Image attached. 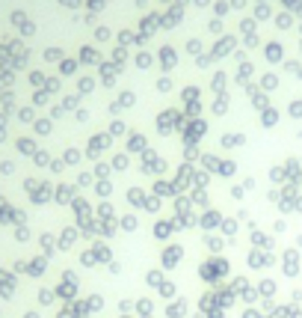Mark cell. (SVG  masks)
<instances>
[{
  "mask_svg": "<svg viewBox=\"0 0 302 318\" xmlns=\"http://www.w3.org/2000/svg\"><path fill=\"white\" fill-rule=\"evenodd\" d=\"M228 274H231V262H228L225 256H210V259H204L199 265V280L207 283L210 288L219 285V283H225Z\"/></svg>",
  "mask_w": 302,
  "mask_h": 318,
  "instance_id": "6da1fadb",
  "label": "cell"
},
{
  "mask_svg": "<svg viewBox=\"0 0 302 318\" xmlns=\"http://www.w3.org/2000/svg\"><path fill=\"white\" fill-rule=\"evenodd\" d=\"M98 214H101V220H116V211H113L110 202H104V205L98 208Z\"/></svg>",
  "mask_w": 302,
  "mask_h": 318,
  "instance_id": "d4e9b609",
  "label": "cell"
},
{
  "mask_svg": "<svg viewBox=\"0 0 302 318\" xmlns=\"http://www.w3.org/2000/svg\"><path fill=\"white\" fill-rule=\"evenodd\" d=\"M255 292H258V298H276L279 295V283L273 277H261L258 285H255Z\"/></svg>",
  "mask_w": 302,
  "mask_h": 318,
  "instance_id": "30bf717a",
  "label": "cell"
},
{
  "mask_svg": "<svg viewBox=\"0 0 302 318\" xmlns=\"http://www.w3.org/2000/svg\"><path fill=\"white\" fill-rule=\"evenodd\" d=\"M136 318H139V315H136ZM151 318H154V315H151Z\"/></svg>",
  "mask_w": 302,
  "mask_h": 318,
  "instance_id": "7dc6e473",
  "label": "cell"
},
{
  "mask_svg": "<svg viewBox=\"0 0 302 318\" xmlns=\"http://www.w3.org/2000/svg\"><path fill=\"white\" fill-rule=\"evenodd\" d=\"M210 306H217V295H214V288H207V292L199 298V312H207Z\"/></svg>",
  "mask_w": 302,
  "mask_h": 318,
  "instance_id": "e0dca14e",
  "label": "cell"
},
{
  "mask_svg": "<svg viewBox=\"0 0 302 318\" xmlns=\"http://www.w3.org/2000/svg\"><path fill=\"white\" fill-rule=\"evenodd\" d=\"M196 202H199V205H207V196H204V194L199 191V194H196Z\"/></svg>",
  "mask_w": 302,
  "mask_h": 318,
  "instance_id": "60d3db41",
  "label": "cell"
},
{
  "mask_svg": "<svg viewBox=\"0 0 302 318\" xmlns=\"http://www.w3.org/2000/svg\"><path fill=\"white\" fill-rule=\"evenodd\" d=\"M249 244H252V247H258V250L273 253V250H276V238L267 235V232H261V229H249Z\"/></svg>",
  "mask_w": 302,
  "mask_h": 318,
  "instance_id": "8992f818",
  "label": "cell"
},
{
  "mask_svg": "<svg viewBox=\"0 0 302 318\" xmlns=\"http://www.w3.org/2000/svg\"><path fill=\"white\" fill-rule=\"evenodd\" d=\"M154 191H157V196H160V194H163V196H166V194H172V188H169V184H160V181L154 184Z\"/></svg>",
  "mask_w": 302,
  "mask_h": 318,
  "instance_id": "74e56055",
  "label": "cell"
},
{
  "mask_svg": "<svg viewBox=\"0 0 302 318\" xmlns=\"http://www.w3.org/2000/svg\"><path fill=\"white\" fill-rule=\"evenodd\" d=\"M134 306H136V301H131V298H128V301L118 303V312H122V315H128V312H134Z\"/></svg>",
  "mask_w": 302,
  "mask_h": 318,
  "instance_id": "d6a6232c",
  "label": "cell"
},
{
  "mask_svg": "<svg viewBox=\"0 0 302 318\" xmlns=\"http://www.w3.org/2000/svg\"><path fill=\"white\" fill-rule=\"evenodd\" d=\"M59 318H74V315H66V312H63V315H59Z\"/></svg>",
  "mask_w": 302,
  "mask_h": 318,
  "instance_id": "bcb514c9",
  "label": "cell"
},
{
  "mask_svg": "<svg viewBox=\"0 0 302 318\" xmlns=\"http://www.w3.org/2000/svg\"><path fill=\"white\" fill-rule=\"evenodd\" d=\"M276 306H279V303H276V298H261V301H258V309H261L264 315H269Z\"/></svg>",
  "mask_w": 302,
  "mask_h": 318,
  "instance_id": "603a6c76",
  "label": "cell"
},
{
  "mask_svg": "<svg viewBox=\"0 0 302 318\" xmlns=\"http://www.w3.org/2000/svg\"><path fill=\"white\" fill-rule=\"evenodd\" d=\"M118 226H122L125 232H136V229H139V220H136L134 214H128V217H122V220H118Z\"/></svg>",
  "mask_w": 302,
  "mask_h": 318,
  "instance_id": "ffe728a7",
  "label": "cell"
},
{
  "mask_svg": "<svg viewBox=\"0 0 302 318\" xmlns=\"http://www.w3.org/2000/svg\"><path fill=\"white\" fill-rule=\"evenodd\" d=\"M228 285H231V292H234L237 298H240V295H246V292L252 288V283L246 280V277H243V274H237V277H231V280H228Z\"/></svg>",
  "mask_w": 302,
  "mask_h": 318,
  "instance_id": "5bb4252c",
  "label": "cell"
},
{
  "mask_svg": "<svg viewBox=\"0 0 302 318\" xmlns=\"http://www.w3.org/2000/svg\"><path fill=\"white\" fill-rule=\"evenodd\" d=\"M74 241H77V232H74V229H68L66 235H63V250H68L71 244H74Z\"/></svg>",
  "mask_w": 302,
  "mask_h": 318,
  "instance_id": "f546056e",
  "label": "cell"
},
{
  "mask_svg": "<svg viewBox=\"0 0 302 318\" xmlns=\"http://www.w3.org/2000/svg\"><path fill=\"white\" fill-rule=\"evenodd\" d=\"M240 318H267V315H264V312L258 309V306H246V309H243V315H240Z\"/></svg>",
  "mask_w": 302,
  "mask_h": 318,
  "instance_id": "83f0119b",
  "label": "cell"
},
{
  "mask_svg": "<svg viewBox=\"0 0 302 318\" xmlns=\"http://www.w3.org/2000/svg\"><path fill=\"white\" fill-rule=\"evenodd\" d=\"M293 247H302V232L296 235V238H293Z\"/></svg>",
  "mask_w": 302,
  "mask_h": 318,
  "instance_id": "b9f144b4",
  "label": "cell"
},
{
  "mask_svg": "<svg viewBox=\"0 0 302 318\" xmlns=\"http://www.w3.org/2000/svg\"><path fill=\"white\" fill-rule=\"evenodd\" d=\"M128 202H131V205H142V202H145L142 191H131V194H128Z\"/></svg>",
  "mask_w": 302,
  "mask_h": 318,
  "instance_id": "f1b7e54d",
  "label": "cell"
},
{
  "mask_svg": "<svg viewBox=\"0 0 302 318\" xmlns=\"http://www.w3.org/2000/svg\"><path fill=\"white\" fill-rule=\"evenodd\" d=\"M157 295H160V298H163V301H175V298H178V285L172 283V280H163V283L157 285Z\"/></svg>",
  "mask_w": 302,
  "mask_h": 318,
  "instance_id": "4fadbf2b",
  "label": "cell"
},
{
  "mask_svg": "<svg viewBox=\"0 0 302 318\" xmlns=\"http://www.w3.org/2000/svg\"><path fill=\"white\" fill-rule=\"evenodd\" d=\"M74 295H77V288H74V283H63L59 285V298H66V301H71V298H74Z\"/></svg>",
  "mask_w": 302,
  "mask_h": 318,
  "instance_id": "484cf974",
  "label": "cell"
},
{
  "mask_svg": "<svg viewBox=\"0 0 302 318\" xmlns=\"http://www.w3.org/2000/svg\"><path fill=\"white\" fill-rule=\"evenodd\" d=\"M71 312H74V315H89V306H86V301H74V303H71Z\"/></svg>",
  "mask_w": 302,
  "mask_h": 318,
  "instance_id": "4316f807",
  "label": "cell"
},
{
  "mask_svg": "<svg viewBox=\"0 0 302 318\" xmlns=\"http://www.w3.org/2000/svg\"><path fill=\"white\" fill-rule=\"evenodd\" d=\"M246 265H249L252 271H264V268H276V265H279V259H276V253H267V250L252 247L249 253H246Z\"/></svg>",
  "mask_w": 302,
  "mask_h": 318,
  "instance_id": "3957f363",
  "label": "cell"
},
{
  "mask_svg": "<svg viewBox=\"0 0 302 318\" xmlns=\"http://www.w3.org/2000/svg\"><path fill=\"white\" fill-rule=\"evenodd\" d=\"M86 306H89V312H101V309H104V298H101V295H89Z\"/></svg>",
  "mask_w": 302,
  "mask_h": 318,
  "instance_id": "7402d4cb",
  "label": "cell"
},
{
  "mask_svg": "<svg viewBox=\"0 0 302 318\" xmlns=\"http://www.w3.org/2000/svg\"><path fill=\"white\" fill-rule=\"evenodd\" d=\"M175 211H178V217L190 214V202H187V199H178V202H175Z\"/></svg>",
  "mask_w": 302,
  "mask_h": 318,
  "instance_id": "e575fe53",
  "label": "cell"
},
{
  "mask_svg": "<svg viewBox=\"0 0 302 318\" xmlns=\"http://www.w3.org/2000/svg\"><path fill=\"white\" fill-rule=\"evenodd\" d=\"M219 235H222V238H237V220L234 217H228V220L219 223Z\"/></svg>",
  "mask_w": 302,
  "mask_h": 318,
  "instance_id": "2e32d148",
  "label": "cell"
},
{
  "mask_svg": "<svg viewBox=\"0 0 302 318\" xmlns=\"http://www.w3.org/2000/svg\"><path fill=\"white\" fill-rule=\"evenodd\" d=\"M290 318H302V306H290Z\"/></svg>",
  "mask_w": 302,
  "mask_h": 318,
  "instance_id": "ab89813d",
  "label": "cell"
},
{
  "mask_svg": "<svg viewBox=\"0 0 302 318\" xmlns=\"http://www.w3.org/2000/svg\"><path fill=\"white\" fill-rule=\"evenodd\" d=\"M181 259H184V247L181 244H166L163 253H160V268L163 271H175L181 265Z\"/></svg>",
  "mask_w": 302,
  "mask_h": 318,
  "instance_id": "277c9868",
  "label": "cell"
},
{
  "mask_svg": "<svg viewBox=\"0 0 302 318\" xmlns=\"http://www.w3.org/2000/svg\"><path fill=\"white\" fill-rule=\"evenodd\" d=\"M219 223H222V214L219 211H214V208H207V211L199 217V226L204 232H214V229H219Z\"/></svg>",
  "mask_w": 302,
  "mask_h": 318,
  "instance_id": "8fae6325",
  "label": "cell"
},
{
  "mask_svg": "<svg viewBox=\"0 0 302 318\" xmlns=\"http://www.w3.org/2000/svg\"><path fill=\"white\" fill-rule=\"evenodd\" d=\"M204 247H207V253L210 256H222V250H225V244H228V238H222V235H217V232H204Z\"/></svg>",
  "mask_w": 302,
  "mask_h": 318,
  "instance_id": "52a82bcc",
  "label": "cell"
},
{
  "mask_svg": "<svg viewBox=\"0 0 302 318\" xmlns=\"http://www.w3.org/2000/svg\"><path fill=\"white\" fill-rule=\"evenodd\" d=\"M290 303H293V306H302V288H293V292H290Z\"/></svg>",
  "mask_w": 302,
  "mask_h": 318,
  "instance_id": "d590c367",
  "label": "cell"
},
{
  "mask_svg": "<svg viewBox=\"0 0 302 318\" xmlns=\"http://www.w3.org/2000/svg\"><path fill=\"white\" fill-rule=\"evenodd\" d=\"M107 271H110V274H113V277H116V274H122V265H118L116 259H113V262H110V265H107Z\"/></svg>",
  "mask_w": 302,
  "mask_h": 318,
  "instance_id": "f35d334b",
  "label": "cell"
},
{
  "mask_svg": "<svg viewBox=\"0 0 302 318\" xmlns=\"http://www.w3.org/2000/svg\"><path fill=\"white\" fill-rule=\"evenodd\" d=\"M118 318H136V315H134V312H128V315H118Z\"/></svg>",
  "mask_w": 302,
  "mask_h": 318,
  "instance_id": "f6af8a7d",
  "label": "cell"
},
{
  "mask_svg": "<svg viewBox=\"0 0 302 318\" xmlns=\"http://www.w3.org/2000/svg\"><path fill=\"white\" fill-rule=\"evenodd\" d=\"M204 315H207V318H225V315H228V309H222V306H210Z\"/></svg>",
  "mask_w": 302,
  "mask_h": 318,
  "instance_id": "4dcf8cb0",
  "label": "cell"
},
{
  "mask_svg": "<svg viewBox=\"0 0 302 318\" xmlns=\"http://www.w3.org/2000/svg\"><path fill=\"white\" fill-rule=\"evenodd\" d=\"M134 309H136V315L139 318H151L154 315V301H151V298H139Z\"/></svg>",
  "mask_w": 302,
  "mask_h": 318,
  "instance_id": "9a60e30c",
  "label": "cell"
},
{
  "mask_svg": "<svg viewBox=\"0 0 302 318\" xmlns=\"http://www.w3.org/2000/svg\"><path fill=\"white\" fill-rule=\"evenodd\" d=\"M190 318H207V315H204V312H193Z\"/></svg>",
  "mask_w": 302,
  "mask_h": 318,
  "instance_id": "7bdbcfd3",
  "label": "cell"
},
{
  "mask_svg": "<svg viewBox=\"0 0 302 318\" xmlns=\"http://www.w3.org/2000/svg\"><path fill=\"white\" fill-rule=\"evenodd\" d=\"M163 280H166V277H163V271H160V268H154V271H148V274H145V283H148L154 292H157V285L163 283Z\"/></svg>",
  "mask_w": 302,
  "mask_h": 318,
  "instance_id": "ac0fdd59",
  "label": "cell"
},
{
  "mask_svg": "<svg viewBox=\"0 0 302 318\" xmlns=\"http://www.w3.org/2000/svg\"><path fill=\"white\" fill-rule=\"evenodd\" d=\"M80 262H83L86 268H95L98 262H95V256H92V250H86V253H80Z\"/></svg>",
  "mask_w": 302,
  "mask_h": 318,
  "instance_id": "836d02e7",
  "label": "cell"
},
{
  "mask_svg": "<svg viewBox=\"0 0 302 318\" xmlns=\"http://www.w3.org/2000/svg\"><path fill=\"white\" fill-rule=\"evenodd\" d=\"M273 232H276V235L287 232V223H285V220H276V223H273Z\"/></svg>",
  "mask_w": 302,
  "mask_h": 318,
  "instance_id": "8d00e7d4",
  "label": "cell"
},
{
  "mask_svg": "<svg viewBox=\"0 0 302 318\" xmlns=\"http://www.w3.org/2000/svg\"><path fill=\"white\" fill-rule=\"evenodd\" d=\"M240 301L246 303V306H258V301H261V298H258V292H255V285H252V288L246 292V295H240Z\"/></svg>",
  "mask_w": 302,
  "mask_h": 318,
  "instance_id": "cb8c5ba5",
  "label": "cell"
},
{
  "mask_svg": "<svg viewBox=\"0 0 302 318\" xmlns=\"http://www.w3.org/2000/svg\"><path fill=\"white\" fill-rule=\"evenodd\" d=\"M151 232H154V238H157V241H166V238H172L175 226H172V220H157Z\"/></svg>",
  "mask_w": 302,
  "mask_h": 318,
  "instance_id": "7c38bea8",
  "label": "cell"
},
{
  "mask_svg": "<svg viewBox=\"0 0 302 318\" xmlns=\"http://www.w3.org/2000/svg\"><path fill=\"white\" fill-rule=\"evenodd\" d=\"M214 295H217V306H222V309H231V306L237 303V295L231 292V285L228 283L214 285Z\"/></svg>",
  "mask_w": 302,
  "mask_h": 318,
  "instance_id": "5b68a950",
  "label": "cell"
},
{
  "mask_svg": "<svg viewBox=\"0 0 302 318\" xmlns=\"http://www.w3.org/2000/svg\"><path fill=\"white\" fill-rule=\"evenodd\" d=\"M293 208H296V211H302V199H299V202H293Z\"/></svg>",
  "mask_w": 302,
  "mask_h": 318,
  "instance_id": "ee69618b",
  "label": "cell"
},
{
  "mask_svg": "<svg viewBox=\"0 0 302 318\" xmlns=\"http://www.w3.org/2000/svg\"><path fill=\"white\" fill-rule=\"evenodd\" d=\"M92 256H95V262H101V265H110V262H113V247L101 238V241L92 244Z\"/></svg>",
  "mask_w": 302,
  "mask_h": 318,
  "instance_id": "9c48e42d",
  "label": "cell"
},
{
  "mask_svg": "<svg viewBox=\"0 0 302 318\" xmlns=\"http://www.w3.org/2000/svg\"><path fill=\"white\" fill-rule=\"evenodd\" d=\"M163 315H166V318H187V315H190V303H187V298H175V301H169Z\"/></svg>",
  "mask_w": 302,
  "mask_h": 318,
  "instance_id": "ba28073f",
  "label": "cell"
},
{
  "mask_svg": "<svg viewBox=\"0 0 302 318\" xmlns=\"http://www.w3.org/2000/svg\"><path fill=\"white\" fill-rule=\"evenodd\" d=\"M290 306H293V303H279L267 318H290Z\"/></svg>",
  "mask_w": 302,
  "mask_h": 318,
  "instance_id": "44dd1931",
  "label": "cell"
},
{
  "mask_svg": "<svg viewBox=\"0 0 302 318\" xmlns=\"http://www.w3.org/2000/svg\"><path fill=\"white\" fill-rule=\"evenodd\" d=\"M116 223H113V220H101V226H98V235L101 238H104V241H107V238H113V235H116Z\"/></svg>",
  "mask_w": 302,
  "mask_h": 318,
  "instance_id": "d6986e66",
  "label": "cell"
},
{
  "mask_svg": "<svg viewBox=\"0 0 302 318\" xmlns=\"http://www.w3.org/2000/svg\"><path fill=\"white\" fill-rule=\"evenodd\" d=\"M142 208H145V211H151V214H157V211H160V199H145V202H142Z\"/></svg>",
  "mask_w": 302,
  "mask_h": 318,
  "instance_id": "1f68e13d",
  "label": "cell"
},
{
  "mask_svg": "<svg viewBox=\"0 0 302 318\" xmlns=\"http://www.w3.org/2000/svg\"><path fill=\"white\" fill-rule=\"evenodd\" d=\"M279 262H282V274H285V277H290V280L302 274L299 247H285V250H282V256H279Z\"/></svg>",
  "mask_w": 302,
  "mask_h": 318,
  "instance_id": "7a4b0ae2",
  "label": "cell"
}]
</instances>
